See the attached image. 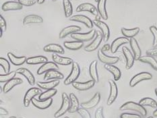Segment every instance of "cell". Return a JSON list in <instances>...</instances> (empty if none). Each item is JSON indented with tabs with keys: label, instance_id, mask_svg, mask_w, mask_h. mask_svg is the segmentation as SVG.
<instances>
[{
	"label": "cell",
	"instance_id": "obj_1",
	"mask_svg": "<svg viewBox=\"0 0 157 118\" xmlns=\"http://www.w3.org/2000/svg\"><path fill=\"white\" fill-rule=\"evenodd\" d=\"M121 111H124V110H130V111H134L140 113L142 116H146V114H147V111H146L145 108L142 106L140 104L133 102V101H129L124 103V105L120 107Z\"/></svg>",
	"mask_w": 157,
	"mask_h": 118
},
{
	"label": "cell",
	"instance_id": "obj_2",
	"mask_svg": "<svg viewBox=\"0 0 157 118\" xmlns=\"http://www.w3.org/2000/svg\"><path fill=\"white\" fill-rule=\"evenodd\" d=\"M71 105V101L70 97H68L66 93H62V104L57 112L55 113L54 117L56 118H59L66 113L67 111H69Z\"/></svg>",
	"mask_w": 157,
	"mask_h": 118
},
{
	"label": "cell",
	"instance_id": "obj_3",
	"mask_svg": "<svg viewBox=\"0 0 157 118\" xmlns=\"http://www.w3.org/2000/svg\"><path fill=\"white\" fill-rule=\"evenodd\" d=\"M80 74V67L79 64L77 62H74L72 63V67L70 75L67 77V78L64 81L65 85H69L76 82V80L78 78Z\"/></svg>",
	"mask_w": 157,
	"mask_h": 118
},
{
	"label": "cell",
	"instance_id": "obj_4",
	"mask_svg": "<svg viewBox=\"0 0 157 118\" xmlns=\"http://www.w3.org/2000/svg\"><path fill=\"white\" fill-rule=\"evenodd\" d=\"M96 30H92L86 33H79V32H75L71 35V37L74 40H78V41L80 42H86L89 41L94 38L95 35H96Z\"/></svg>",
	"mask_w": 157,
	"mask_h": 118
},
{
	"label": "cell",
	"instance_id": "obj_5",
	"mask_svg": "<svg viewBox=\"0 0 157 118\" xmlns=\"http://www.w3.org/2000/svg\"><path fill=\"white\" fill-rule=\"evenodd\" d=\"M41 93V89H38V88H31V89H30L26 93L25 97H24V105L26 107H28L30 103L32 102V100L34 99V97Z\"/></svg>",
	"mask_w": 157,
	"mask_h": 118
},
{
	"label": "cell",
	"instance_id": "obj_6",
	"mask_svg": "<svg viewBox=\"0 0 157 118\" xmlns=\"http://www.w3.org/2000/svg\"><path fill=\"white\" fill-rule=\"evenodd\" d=\"M152 76L151 73L149 72H141L132 78L130 82H129V86L131 87H134L137 84L144 80H148L152 79Z\"/></svg>",
	"mask_w": 157,
	"mask_h": 118
},
{
	"label": "cell",
	"instance_id": "obj_7",
	"mask_svg": "<svg viewBox=\"0 0 157 118\" xmlns=\"http://www.w3.org/2000/svg\"><path fill=\"white\" fill-rule=\"evenodd\" d=\"M93 23L95 26L101 30L102 34H103L104 41L107 42L110 37V30H109L108 25L99 20H94Z\"/></svg>",
	"mask_w": 157,
	"mask_h": 118
},
{
	"label": "cell",
	"instance_id": "obj_8",
	"mask_svg": "<svg viewBox=\"0 0 157 118\" xmlns=\"http://www.w3.org/2000/svg\"><path fill=\"white\" fill-rule=\"evenodd\" d=\"M103 34H102V32H101L99 31H97V36L93 40V42L85 47L84 50L88 52L94 51L98 49V47H99V45H101V43L102 42V40H103Z\"/></svg>",
	"mask_w": 157,
	"mask_h": 118
},
{
	"label": "cell",
	"instance_id": "obj_9",
	"mask_svg": "<svg viewBox=\"0 0 157 118\" xmlns=\"http://www.w3.org/2000/svg\"><path fill=\"white\" fill-rule=\"evenodd\" d=\"M109 83V85H110V94H109V97L108 98L107 104V105L110 106L115 102V101L117 99L118 95V89L115 81L110 80Z\"/></svg>",
	"mask_w": 157,
	"mask_h": 118
},
{
	"label": "cell",
	"instance_id": "obj_10",
	"mask_svg": "<svg viewBox=\"0 0 157 118\" xmlns=\"http://www.w3.org/2000/svg\"><path fill=\"white\" fill-rule=\"evenodd\" d=\"M77 12H88L95 16H98V12L97 8L94 5L90 3H84L79 5L76 10Z\"/></svg>",
	"mask_w": 157,
	"mask_h": 118
},
{
	"label": "cell",
	"instance_id": "obj_11",
	"mask_svg": "<svg viewBox=\"0 0 157 118\" xmlns=\"http://www.w3.org/2000/svg\"><path fill=\"white\" fill-rule=\"evenodd\" d=\"M97 55L98 59H99L102 63H103L105 64H111V65H113V64L117 63L119 60V58L118 57H111L105 55V54L102 51L101 49L98 51Z\"/></svg>",
	"mask_w": 157,
	"mask_h": 118
},
{
	"label": "cell",
	"instance_id": "obj_12",
	"mask_svg": "<svg viewBox=\"0 0 157 118\" xmlns=\"http://www.w3.org/2000/svg\"><path fill=\"white\" fill-rule=\"evenodd\" d=\"M122 51H123V53H124V55L125 56V58L126 59V65H125L126 70L131 69L134 64L135 57H134V55L132 53L131 51L126 47H123Z\"/></svg>",
	"mask_w": 157,
	"mask_h": 118
},
{
	"label": "cell",
	"instance_id": "obj_13",
	"mask_svg": "<svg viewBox=\"0 0 157 118\" xmlns=\"http://www.w3.org/2000/svg\"><path fill=\"white\" fill-rule=\"evenodd\" d=\"M69 19L71 21L82 23L88 29H92L93 27V22L87 16L84 15H74L71 16Z\"/></svg>",
	"mask_w": 157,
	"mask_h": 118
},
{
	"label": "cell",
	"instance_id": "obj_14",
	"mask_svg": "<svg viewBox=\"0 0 157 118\" xmlns=\"http://www.w3.org/2000/svg\"><path fill=\"white\" fill-rule=\"evenodd\" d=\"M58 70H59V67H58L57 63L54 62H47L45 63H43V65L39 67V70H37V74L41 75V74L49 72V71Z\"/></svg>",
	"mask_w": 157,
	"mask_h": 118
},
{
	"label": "cell",
	"instance_id": "obj_15",
	"mask_svg": "<svg viewBox=\"0 0 157 118\" xmlns=\"http://www.w3.org/2000/svg\"><path fill=\"white\" fill-rule=\"evenodd\" d=\"M101 100V94L99 93H97L94 94V97L92 99L87 101V102L82 103L80 105L82 108H84L86 109H93L94 107H96L98 103L100 102Z\"/></svg>",
	"mask_w": 157,
	"mask_h": 118
},
{
	"label": "cell",
	"instance_id": "obj_16",
	"mask_svg": "<svg viewBox=\"0 0 157 118\" xmlns=\"http://www.w3.org/2000/svg\"><path fill=\"white\" fill-rule=\"evenodd\" d=\"M129 43V40L128 38L125 36L124 37H119L117 38L115 40L113 41L111 45V51L112 53H115L117 51L119 47H121L123 45H125V44H127Z\"/></svg>",
	"mask_w": 157,
	"mask_h": 118
},
{
	"label": "cell",
	"instance_id": "obj_17",
	"mask_svg": "<svg viewBox=\"0 0 157 118\" xmlns=\"http://www.w3.org/2000/svg\"><path fill=\"white\" fill-rule=\"evenodd\" d=\"M16 72L19 74H21L28 81L29 83L30 84L31 86L35 85V78L34 77L33 73H31L30 70L28 69L25 68V67H20V68L16 70Z\"/></svg>",
	"mask_w": 157,
	"mask_h": 118
},
{
	"label": "cell",
	"instance_id": "obj_18",
	"mask_svg": "<svg viewBox=\"0 0 157 118\" xmlns=\"http://www.w3.org/2000/svg\"><path fill=\"white\" fill-rule=\"evenodd\" d=\"M52 59L55 63H57V65L61 66H69L74 62L73 59L70 58V57H61L57 54H53Z\"/></svg>",
	"mask_w": 157,
	"mask_h": 118
},
{
	"label": "cell",
	"instance_id": "obj_19",
	"mask_svg": "<svg viewBox=\"0 0 157 118\" xmlns=\"http://www.w3.org/2000/svg\"><path fill=\"white\" fill-rule=\"evenodd\" d=\"M80 30H81V28L78 26H75V25L68 26L65 27L64 29L61 30V31L60 32L59 35V39H63L69 35H71V34L73 33L80 31Z\"/></svg>",
	"mask_w": 157,
	"mask_h": 118
},
{
	"label": "cell",
	"instance_id": "obj_20",
	"mask_svg": "<svg viewBox=\"0 0 157 118\" xmlns=\"http://www.w3.org/2000/svg\"><path fill=\"white\" fill-rule=\"evenodd\" d=\"M71 84H72V86H74V89L80 91H84V90H89L91 89V88H93L94 86L95 82L93 80H90L89 81H87L86 82H74Z\"/></svg>",
	"mask_w": 157,
	"mask_h": 118
},
{
	"label": "cell",
	"instance_id": "obj_21",
	"mask_svg": "<svg viewBox=\"0 0 157 118\" xmlns=\"http://www.w3.org/2000/svg\"><path fill=\"white\" fill-rule=\"evenodd\" d=\"M129 44H130V47L133 51V54H134V56L135 57V59L139 60L140 58L142 57V51L138 43V41L135 38H130V40H129Z\"/></svg>",
	"mask_w": 157,
	"mask_h": 118
},
{
	"label": "cell",
	"instance_id": "obj_22",
	"mask_svg": "<svg viewBox=\"0 0 157 118\" xmlns=\"http://www.w3.org/2000/svg\"><path fill=\"white\" fill-rule=\"evenodd\" d=\"M32 103L34 106L38 108L39 109H46L52 105L53 103V99L52 98V99L45 101H40L34 98L32 100Z\"/></svg>",
	"mask_w": 157,
	"mask_h": 118
},
{
	"label": "cell",
	"instance_id": "obj_23",
	"mask_svg": "<svg viewBox=\"0 0 157 118\" xmlns=\"http://www.w3.org/2000/svg\"><path fill=\"white\" fill-rule=\"evenodd\" d=\"M43 22V19L42 17L35 14L28 15L23 19L24 25H28L30 24H41Z\"/></svg>",
	"mask_w": 157,
	"mask_h": 118
},
{
	"label": "cell",
	"instance_id": "obj_24",
	"mask_svg": "<svg viewBox=\"0 0 157 118\" xmlns=\"http://www.w3.org/2000/svg\"><path fill=\"white\" fill-rule=\"evenodd\" d=\"M23 6L17 2H6L2 5L3 11H11V10H20L22 9Z\"/></svg>",
	"mask_w": 157,
	"mask_h": 118
},
{
	"label": "cell",
	"instance_id": "obj_25",
	"mask_svg": "<svg viewBox=\"0 0 157 118\" xmlns=\"http://www.w3.org/2000/svg\"><path fill=\"white\" fill-rule=\"evenodd\" d=\"M22 83V80L19 78H14L12 80L6 82V84L3 87V92L4 93H8L11 90L13 87L19 85V84Z\"/></svg>",
	"mask_w": 157,
	"mask_h": 118
},
{
	"label": "cell",
	"instance_id": "obj_26",
	"mask_svg": "<svg viewBox=\"0 0 157 118\" xmlns=\"http://www.w3.org/2000/svg\"><path fill=\"white\" fill-rule=\"evenodd\" d=\"M44 51L45 52H52V53H56L58 54H63L65 51L61 45H58V44L55 43H51L49 45H47L44 47L43 48Z\"/></svg>",
	"mask_w": 157,
	"mask_h": 118
},
{
	"label": "cell",
	"instance_id": "obj_27",
	"mask_svg": "<svg viewBox=\"0 0 157 118\" xmlns=\"http://www.w3.org/2000/svg\"><path fill=\"white\" fill-rule=\"evenodd\" d=\"M8 55V59H10V62L14 66H21L23 65L26 62V57L25 56H22V57H17L14 54L12 53H8L7 54Z\"/></svg>",
	"mask_w": 157,
	"mask_h": 118
},
{
	"label": "cell",
	"instance_id": "obj_28",
	"mask_svg": "<svg viewBox=\"0 0 157 118\" xmlns=\"http://www.w3.org/2000/svg\"><path fill=\"white\" fill-rule=\"evenodd\" d=\"M48 62V59L45 56L39 55L29 57L26 59V63L29 65H36V64H43Z\"/></svg>",
	"mask_w": 157,
	"mask_h": 118
},
{
	"label": "cell",
	"instance_id": "obj_29",
	"mask_svg": "<svg viewBox=\"0 0 157 118\" xmlns=\"http://www.w3.org/2000/svg\"><path fill=\"white\" fill-rule=\"evenodd\" d=\"M106 3H107V0H98L97 5L98 13L101 18L105 20L108 19V14L106 10Z\"/></svg>",
	"mask_w": 157,
	"mask_h": 118
},
{
	"label": "cell",
	"instance_id": "obj_30",
	"mask_svg": "<svg viewBox=\"0 0 157 118\" xmlns=\"http://www.w3.org/2000/svg\"><path fill=\"white\" fill-rule=\"evenodd\" d=\"M104 67L106 70L109 71V72H111L113 75L115 81H117L120 79L121 73L120 70H119L117 67H116L113 65H111V64H105Z\"/></svg>",
	"mask_w": 157,
	"mask_h": 118
},
{
	"label": "cell",
	"instance_id": "obj_31",
	"mask_svg": "<svg viewBox=\"0 0 157 118\" xmlns=\"http://www.w3.org/2000/svg\"><path fill=\"white\" fill-rule=\"evenodd\" d=\"M60 81L59 80H54L49 82H37L36 84L44 90H49L54 89L55 87L59 85Z\"/></svg>",
	"mask_w": 157,
	"mask_h": 118
},
{
	"label": "cell",
	"instance_id": "obj_32",
	"mask_svg": "<svg viewBox=\"0 0 157 118\" xmlns=\"http://www.w3.org/2000/svg\"><path fill=\"white\" fill-rule=\"evenodd\" d=\"M70 99L71 101V105L69 109V113H74L75 112H77L78 110L80 108V103L78 101V98L76 97V95L74 93H71L70 94Z\"/></svg>",
	"mask_w": 157,
	"mask_h": 118
},
{
	"label": "cell",
	"instance_id": "obj_33",
	"mask_svg": "<svg viewBox=\"0 0 157 118\" xmlns=\"http://www.w3.org/2000/svg\"><path fill=\"white\" fill-rule=\"evenodd\" d=\"M63 74L59 72L57 70H51L49 72H46L45 75L44 76V80H52V79H56V80H61L63 78Z\"/></svg>",
	"mask_w": 157,
	"mask_h": 118
},
{
	"label": "cell",
	"instance_id": "obj_34",
	"mask_svg": "<svg viewBox=\"0 0 157 118\" xmlns=\"http://www.w3.org/2000/svg\"><path fill=\"white\" fill-rule=\"evenodd\" d=\"M89 73L92 80H93L95 82H98V72H97V61L94 60L90 63L89 66Z\"/></svg>",
	"mask_w": 157,
	"mask_h": 118
},
{
	"label": "cell",
	"instance_id": "obj_35",
	"mask_svg": "<svg viewBox=\"0 0 157 118\" xmlns=\"http://www.w3.org/2000/svg\"><path fill=\"white\" fill-rule=\"evenodd\" d=\"M139 27H136V28L132 29H127L125 28H122L121 31L122 35L124 36L127 37V38H134L135 36H136L140 32Z\"/></svg>",
	"mask_w": 157,
	"mask_h": 118
},
{
	"label": "cell",
	"instance_id": "obj_36",
	"mask_svg": "<svg viewBox=\"0 0 157 118\" xmlns=\"http://www.w3.org/2000/svg\"><path fill=\"white\" fill-rule=\"evenodd\" d=\"M139 61H140L141 62L143 63H148L149 65L151 66L153 69L157 71V61L155 59L154 57L150 55H144L141 57Z\"/></svg>",
	"mask_w": 157,
	"mask_h": 118
},
{
	"label": "cell",
	"instance_id": "obj_37",
	"mask_svg": "<svg viewBox=\"0 0 157 118\" xmlns=\"http://www.w3.org/2000/svg\"><path fill=\"white\" fill-rule=\"evenodd\" d=\"M83 42L78 41H66L63 43V45L66 49L70 50H78L83 47Z\"/></svg>",
	"mask_w": 157,
	"mask_h": 118
},
{
	"label": "cell",
	"instance_id": "obj_38",
	"mask_svg": "<svg viewBox=\"0 0 157 118\" xmlns=\"http://www.w3.org/2000/svg\"><path fill=\"white\" fill-rule=\"evenodd\" d=\"M57 93V90L56 89L47 90L45 92H43L40 94H39V99L40 101H45V100L52 99L54 95H56Z\"/></svg>",
	"mask_w": 157,
	"mask_h": 118
},
{
	"label": "cell",
	"instance_id": "obj_39",
	"mask_svg": "<svg viewBox=\"0 0 157 118\" xmlns=\"http://www.w3.org/2000/svg\"><path fill=\"white\" fill-rule=\"evenodd\" d=\"M63 6L65 16L66 18H70L73 13V8L70 0H63Z\"/></svg>",
	"mask_w": 157,
	"mask_h": 118
},
{
	"label": "cell",
	"instance_id": "obj_40",
	"mask_svg": "<svg viewBox=\"0 0 157 118\" xmlns=\"http://www.w3.org/2000/svg\"><path fill=\"white\" fill-rule=\"evenodd\" d=\"M139 104H140L143 107L150 106L152 108H155V109L157 108L156 101L153 99H152V98H149V97H146V98H144V99H141L140 101Z\"/></svg>",
	"mask_w": 157,
	"mask_h": 118
},
{
	"label": "cell",
	"instance_id": "obj_41",
	"mask_svg": "<svg viewBox=\"0 0 157 118\" xmlns=\"http://www.w3.org/2000/svg\"><path fill=\"white\" fill-rule=\"evenodd\" d=\"M16 71H12L11 72L0 75V82H8V81L14 78L16 74Z\"/></svg>",
	"mask_w": 157,
	"mask_h": 118
},
{
	"label": "cell",
	"instance_id": "obj_42",
	"mask_svg": "<svg viewBox=\"0 0 157 118\" xmlns=\"http://www.w3.org/2000/svg\"><path fill=\"white\" fill-rule=\"evenodd\" d=\"M0 66H1V67L6 74L10 72V65L8 60L6 59L5 58H3V57H1L0 58Z\"/></svg>",
	"mask_w": 157,
	"mask_h": 118
},
{
	"label": "cell",
	"instance_id": "obj_43",
	"mask_svg": "<svg viewBox=\"0 0 157 118\" xmlns=\"http://www.w3.org/2000/svg\"><path fill=\"white\" fill-rule=\"evenodd\" d=\"M149 29L152 34L153 36H154V39H153V47H155L157 46V28L155 26H151Z\"/></svg>",
	"mask_w": 157,
	"mask_h": 118
},
{
	"label": "cell",
	"instance_id": "obj_44",
	"mask_svg": "<svg viewBox=\"0 0 157 118\" xmlns=\"http://www.w3.org/2000/svg\"><path fill=\"white\" fill-rule=\"evenodd\" d=\"M77 112L79 113L80 116L82 118H91V116L88 111L84 108H79Z\"/></svg>",
	"mask_w": 157,
	"mask_h": 118
},
{
	"label": "cell",
	"instance_id": "obj_45",
	"mask_svg": "<svg viewBox=\"0 0 157 118\" xmlns=\"http://www.w3.org/2000/svg\"><path fill=\"white\" fill-rule=\"evenodd\" d=\"M20 4L25 6H32L36 3V0H18Z\"/></svg>",
	"mask_w": 157,
	"mask_h": 118
},
{
	"label": "cell",
	"instance_id": "obj_46",
	"mask_svg": "<svg viewBox=\"0 0 157 118\" xmlns=\"http://www.w3.org/2000/svg\"><path fill=\"white\" fill-rule=\"evenodd\" d=\"M120 118H142V117L138 114L124 113L121 115Z\"/></svg>",
	"mask_w": 157,
	"mask_h": 118
},
{
	"label": "cell",
	"instance_id": "obj_47",
	"mask_svg": "<svg viewBox=\"0 0 157 118\" xmlns=\"http://www.w3.org/2000/svg\"><path fill=\"white\" fill-rule=\"evenodd\" d=\"M95 118H105L103 116V107H99L97 109L94 115Z\"/></svg>",
	"mask_w": 157,
	"mask_h": 118
},
{
	"label": "cell",
	"instance_id": "obj_48",
	"mask_svg": "<svg viewBox=\"0 0 157 118\" xmlns=\"http://www.w3.org/2000/svg\"><path fill=\"white\" fill-rule=\"evenodd\" d=\"M0 29L3 30V32H5L7 29V25H6V22L4 18L1 15L0 16Z\"/></svg>",
	"mask_w": 157,
	"mask_h": 118
},
{
	"label": "cell",
	"instance_id": "obj_49",
	"mask_svg": "<svg viewBox=\"0 0 157 118\" xmlns=\"http://www.w3.org/2000/svg\"><path fill=\"white\" fill-rule=\"evenodd\" d=\"M146 54L147 55L152 56V57H156L157 56V48L155 49H151L146 51Z\"/></svg>",
	"mask_w": 157,
	"mask_h": 118
},
{
	"label": "cell",
	"instance_id": "obj_50",
	"mask_svg": "<svg viewBox=\"0 0 157 118\" xmlns=\"http://www.w3.org/2000/svg\"><path fill=\"white\" fill-rule=\"evenodd\" d=\"M109 49H111V47L109 46V44H105V45L103 47H102L101 51L104 53L105 51H108Z\"/></svg>",
	"mask_w": 157,
	"mask_h": 118
},
{
	"label": "cell",
	"instance_id": "obj_51",
	"mask_svg": "<svg viewBox=\"0 0 157 118\" xmlns=\"http://www.w3.org/2000/svg\"><path fill=\"white\" fill-rule=\"evenodd\" d=\"M0 114H1L2 116H3V115H4V116H7V115H8V111L6 109H5L4 108L1 107L0 108Z\"/></svg>",
	"mask_w": 157,
	"mask_h": 118
},
{
	"label": "cell",
	"instance_id": "obj_52",
	"mask_svg": "<svg viewBox=\"0 0 157 118\" xmlns=\"http://www.w3.org/2000/svg\"><path fill=\"white\" fill-rule=\"evenodd\" d=\"M45 0H37V3H39V4H42L44 2H45Z\"/></svg>",
	"mask_w": 157,
	"mask_h": 118
},
{
	"label": "cell",
	"instance_id": "obj_53",
	"mask_svg": "<svg viewBox=\"0 0 157 118\" xmlns=\"http://www.w3.org/2000/svg\"><path fill=\"white\" fill-rule=\"evenodd\" d=\"M153 116H154L155 117H157V108L154 112H153Z\"/></svg>",
	"mask_w": 157,
	"mask_h": 118
},
{
	"label": "cell",
	"instance_id": "obj_54",
	"mask_svg": "<svg viewBox=\"0 0 157 118\" xmlns=\"http://www.w3.org/2000/svg\"><path fill=\"white\" fill-rule=\"evenodd\" d=\"M155 93H156V95L157 96V89L155 90Z\"/></svg>",
	"mask_w": 157,
	"mask_h": 118
},
{
	"label": "cell",
	"instance_id": "obj_55",
	"mask_svg": "<svg viewBox=\"0 0 157 118\" xmlns=\"http://www.w3.org/2000/svg\"><path fill=\"white\" fill-rule=\"evenodd\" d=\"M10 118H16L15 116H12V117H10Z\"/></svg>",
	"mask_w": 157,
	"mask_h": 118
},
{
	"label": "cell",
	"instance_id": "obj_56",
	"mask_svg": "<svg viewBox=\"0 0 157 118\" xmlns=\"http://www.w3.org/2000/svg\"><path fill=\"white\" fill-rule=\"evenodd\" d=\"M148 118H153V117H148Z\"/></svg>",
	"mask_w": 157,
	"mask_h": 118
},
{
	"label": "cell",
	"instance_id": "obj_57",
	"mask_svg": "<svg viewBox=\"0 0 157 118\" xmlns=\"http://www.w3.org/2000/svg\"><path fill=\"white\" fill-rule=\"evenodd\" d=\"M53 2H56V0H53Z\"/></svg>",
	"mask_w": 157,
	"mask_h": 118
},
{
	"label": "cell",
	"instance_id": "obj_58",
	"mask_svg": "<svg viewBox=\"0 0 157 118\" xmlns=\"http://www.w3.org/2000/svg\"><path fill=\"white\" fill-rule=\"evenodd\" d=\"M65 118H69V117H66Z\"/></svg>",
	"mask_w": 157,
	"mask_h": 118
}]
</instances>
